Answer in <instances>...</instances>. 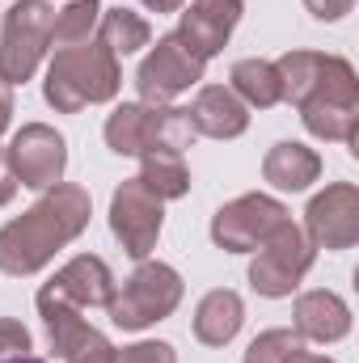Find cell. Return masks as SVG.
<instances>
[{
	"label": "cell",
	"instance_id": "23",
	"mask_svg": "<svg viewBox=\"0 0 359 363\" xmlns=\"http://www.w3.org/2000/svg\"><path fill=\"white\" fill-rule=\"evenodd\" d=\"M194 144V123L182 106H148V152H186Z\"/></svg>",
	"mask_w": 359,
	"mask_h": 363
},
{
	"label": "cell",
	"instance_id": "4",
	"mask_svg": "<svg viewBox=\"0 0 359 363\" xmlns=\"http://www.w3.org/2000/svg\"><path fill=\"white\" fill-rule=\"evenodd\" d=\"M283 101H292L296 110L309 101H347L359 106V77L343 55H326V51H287L275 60Z\"/></svg>",
	"mask_w": 359,
	"mask_h": 363
},
{
	"label": "cell",
	"instance_id": "33",
	"mask_svg": "<svg viewBox=\"0 0 359 363\" xmlns=\"http://www.w3.org/2000/svg\"><path fill=\"white\" fill-rule=\"evenodd\" d=\"M140 4H144V9H153V13H178L186 0H140Z\"/></svg>",
	"mask_w": 359,
	"mask_h": 363
},
{
	"label": "cell",
	"instance_id": "26",
	"mask_svg": "<svg viewBox=\"0 0 359 363\" xmlns=\"http://www.w3.org/2000/svg\"><path fill=\"white\" fill-rule=\"evenodd\" d=\"M30 351H34L30 330L17 317H0V359H17V355H30Z\"/></svg>",
	"mask_w": 359,
	"mask_h": 363
},
{
	"label": "cell",
	"instance_id": "1",
	"mask_svg": "<svg viewBox=\"0 0 359 363\" xmlns=\"http://www.w3.org/2000/svg\"><path fill=\"white\" fill-rule=\"evenodd\" d=\"M93 216V199L77 182H55L34 207L0 228V271L13 279L38 274L64 245H72Z\"/></svg>",
	"mask_w": 359,
	"mask_h": 363
},
{
	"label": "cell",
	"instance_id": "18",
	"mask_svg": "<svg viewBox=\"0 0 359 363\" xmlns=\"http://www.w3.org/2000/svg\"><path fill=\"white\" fill-rule=\"evenodd\" d=\"M300 123L313 140L326 144H351V152H359V106L347 101H309L300 106Z\"/></svg>",
	"mask_w": 359,
	"mask_h": 363
},
{
	"label": "cell",
	"instance_id": "31",
	"mask_svg": "<svg viewBox=\"0 0 359 363\" xmlns=\"http://www.w3.org/2000/svg\"><path fill=\"white\" fill-rule=\"evenodd\" d=\"M9 123H13V85L0 77V135L9 131Z\"/></svg>",
	"mask_w": 359,
	"mask_h": 363
},
{
	"label": "cell",
	"instance_id": "32",
	"mask_svg": "<svg viewBox=\"0 0 359 363\" xmlns=\"http://www.w3.org/2000/svg\"><path fill=\"white\" fill-rule=\"evenodd\" d=\"M287 363H338V359H330V355H313V351H304V347H300V351H292V355H287Z\"/></svg>",
	"mask_w": 359,
	"mask_h": 363
},
{
	"label": "cell",
	"instance_id": "17",
	"mask_svg": "<svg viewBox=\"0 0 359 363\" xmlns=\"http://www.w3.org/2000/svg\"><path fill=\"white\" fill-rule=\"evenodd\" d=\"M263 178L275 190L300 194V190H309L313 182L321 178V157L309 144H300V140H279L267 152V161H263Z\"/></svg>",
	"mask_w": 359,
	"mask_h": 363
},
{
	"label": "cell",
	"instance_id": "16",
	"mask_svg": "<svg viewBox=\"0 0 359 363\" xmlns=\"http://www.w3.org/2000/svg\"><path fill=\"white\" fill-rule=\"evenodd\" d=\"M245 325V304L233 287H216L194 308V338L203 347H228Z\"/></svg>",
	"mask_w": 359,
	"mask_h": 363
},
{
	"label": "cell",
	"instance_id": "30",
	"mask_svg": "<svg viewBox=\"0 0 359 363\" xmlns=\"http://www.w3.org/2000/svg\"><path fill=\"white\" fill-rule=\"evenodd\" d=\"M17 194V178H13V165H9V148H0V207H9Z\"/></svg>",
	"mask_w": 359,
	"mask_h": 363
},
{
	"label": "cell",
	"instance_id": "9",
	"mask_svg": "<svg viewBox=\"0 0 359 363\" xmlns=\"http://www.w3.org/2000/svg\"><path fill=\"white\" fill-rule=\"evenodd\" d=\"M203 68L207 64L182 43L178 34H165L144 55V64L136 72V89H140V97L148 106H174V97H182L190 85L203 81Z\"/></svg>",
	"mask_w": 359,
	"mask_h": 363
},
{
	"label": "cell",
	"instance_id": "25",
	"mask_svg": "<svg viewBox=\"0 0 359 363\" xmlns=\"http://www.w3.org/2000/svg\"><path fill=\"white\" fill-rule=\"evenodd\" d=\"M300 347H304V338L296 330H267V334H258L250 342L241 363H287V355L300 351Z\"/></svg>",
	"mask_w": 359,
	"mask_h": 363
},
{
	"label": "cell",
	"instance_id": "24",
	"mask_svg": "<svg viewBox=\"0 0 359 363\" xmlns=\"http://www.w3.org/2000/svg\"><path fill=\"white\" fill-rule=\"evenodd\" d=\"M97 17H101V0H68V4L55 13L51 47H55V51H68V47L89 43L93 30H97Z\"/></svg>",
	"mask_w": 359,
	"mask_h": 363
},
{
	"label": "cell",
	"instance_id": "29",
	"mask_svg": "<svg viewBox=\"0 0 359 363\" xmlns=\"http://www.w3.org/2000/svg\"><path fill=\"white\" fill-rule=\"evenodd\" d=\"M304 9H309L317 21H343V17L355 9V0H304Z\"/></svg>",
	"mask_w": 359,
	"mask_h": 363
},
{
	"label": "cell",
	"instance_id": "2",
	"mask_svg": "<svg viewBox=\"0 0 359 363\" xmlns=\"http://www.w3.org/2000/svg\"><path fill=\"white\" fill-rule=\"evenodd\" d=\"M118 89H123L118 55L106 51L97 38L81 43V47H68V51H55V60L47 68V81H43L47 106L60 110V114H77L85 106L114 101Z\"/></svg>",
	"mask_w": 359,
	"mask_h": 363
},
{
	"label": "cell",
	"instance_id": "8",
	"mask_svg": "<svg viewBox=\"0 0 359 363\" xmlns=\"http://www.w3.org/2000/svg\"><path fill=\"white\" fill-rule=\"evenodd\" d=\"M161 224H165V203L140 178H127L110 194V233L127 258L144 262L161 241Z\"/></svg>",
	"mask_w": 359,
	"mask_h": 363
},
{
	"label": "cell",
	"instance_id": "21",
	"mask_svg": "<svg viewBox=\"0 0 359 363\" xmlns=\"http://www.w3.org/2000/svg\"><path fill=\"white\" fill-rule=\"evenodd\" d=\"M106 148L118 157L148 152V101H123L106 118Z\"/></svg>",
	"mask_w": 359,
	"mask_h": 363
},
{
	"label": "cell",
	"instance_id": "19",
	"mask_svg": "<svg viewBox=\"0 0 359 363\" xmlns=\"http://www.w3.org/2000/svg\"><path fill=\"white\" fill-rule=\"evenodd\" d=\"M228 89L237 93L250 110H270L283 101V85H279V72L270 60H237L233 72H228Z\"/></svg>",
	"mask_w": 359,
	"mask_h": 363
},
{
	"label": "cell",
	"instance_id": "3",
	"mask_svg": "<svg viewBox=\"0 0 359 363\" xmlns=\"http://www.w3.org/2000/svg\"><path fill=\"white\" fill-rule=\"evenodd\" d=\"M182 291H186V283L170 262H148L144 258L123 279V287H114V300L106 304V313L118 330L136 334V330H148V325L165 321L182 304Z\"/></svg>",
	"mask_w": 359,
	"mask_h": 363
},
{
	"label": "cell",
	"instance_id": "6",
	"mask_svg": "<svg viewBox=\"0 0 359 363\" xmlns=\"http://www.w3.org/2000/svg\"><path fill=\"white\" fill-rule=\"evenodd\" d=\"M317 262V250L313 241L304 237V228L296 220H287L275 237H270L263 250H254V262H250V287L267 300H283L300 287V279L313 271Z\"/></svg>",
	"mask_w": 359,
	"mask_h": 363
},
{
	"label": "cell",
	"instance_id": "14",
	"mask_svg": "<svg viewBox=\"0 0 359 363\" xmlns=\"http://www.w3.org/2000/svg\"><path fill=\"white\" fill-rule=\"evenodd\" d=\"M51 296L77 304V308H106L114 300V274L97 254H77L72 262H64L51 283H43Z\"/></svg>",
	"mask_w": 359,
	"mask_h": 363
},
{
	"label": "cell",
	"instance_id": "28",
	"mask_svg": "<svg viewBox=\"0 0 359 363\" xmlns=\"http://www.w3.org/2000/svg\"><path fill=\"white\" fill-rule=\"evenodd\" d=\"M64 363H114V347H110V338H106L101 330H89V338H85Z\"/></svg>",
	"mask_w": 359,
	"mask_h": 363
},
{
	"label": "cell",
	"instance_id": "15",
	"mask_svg": "<svg viewBox=\"0 0 359 363\" xmlns=\"http://www.w3.org/2000/svg\"><path fill=\"white\" fill-rule=\"evenodd\" d=\"M292 330L309 342H338L351 334V308L338 291H300L296 296V308H292Z\"/></svg>",
	"mask_w": 359,
	"mask_h": 363
},
{
	"label": "cell",
	"instance_id": "22",
	"mask_svg": "<svg viewBox=\"0 0 359 363\" xmlns=\"http://www.w3.org/2000/svg\"><path fill=\"white\" fill-rule=\"evenodd\" d=\"M140 182L161 203L190 194V169L182 165V152H144L140 157Z\"/></svg>",
	"mask_w": 359,
	"mask_h": 363
},
{
	"label": "cell",
	"instance_id": "11",
	"mask_svg": "<svg viewBox=\"0 0 359 363\" xmlns=\"http://www.w3.org/2000/svg\"><path fill=\"white\" fill-rule=\"evenodd\" d=\"M304 237L313 250H351L359 241V186L330 182L321 194H313L304 207Z\"/></svg>",
	"mask_w": 359,
	"mask_h": 363
},
{
	"label": "cell",
	"instance_id": "10",
	"mask_svg": "<svg viewBox=\"0 0 359 363\" xmlns=\"http://www.w3.org/2000/svg\"><path fill=\"white\" fill-rule=\"evenodd\" d=\"M9 165L13 178L26 190H51L55 182H64L68 169V140L47 127V123H26L13 140H9Z\"/></svg>",
	"mask_w": 359,
	"mask_h": 363
},
{
	"label": "cell",
	"instance_id": "12",
	"mask_svg": "<svg viewBox=\"0 0 359 363\" xmlns=\"http://www.w3.org/2000/svg\"><path fill=\"white\" fill-rule=\"evenodd\" d=\"M178 13H182V21H178L174 34L207 64V60L220 55L224 43L233 38L237 21H241V13H245V0H190V4H182Z\"/></svg>",
	"mask_w": 359,
	"mask_h": 363
},
{
	"label": "cell",
	"instance_id": "13",
	"mask_svg": "<svg viewBox=\"0 0 359 363\" xmlns=\"http://www.w3.org/2000/svg\"><path fill=\"white\" fill-rule=\"evenodd\" d=\"M186 114L194 123V135H207V140H237L250 131V106L228 85H199Z\"/></svg>",
	"mask_w": 359,
	"mask_h": 363
},
{
	"label": "cell",
	"instance_id": "27",
	"mask_svg": "<svg viewBox=\"0 0 359 363\" xmlns=\"http://www.w3.org/2000/svg\"><path fill=\"white\" fill-rule=\"evenodd\" d=\"M114 363H178V351L170 342H136L114 351Z\"/></svg>",
	"mask_w": 359,
	"mask_h": 363
},
{
	"label": "cell",
	"instance_id": "5",
	"mask_svg": "<svg viewBox=\"0 0 359 363\" xmlns=\"http://www.w3.org/2000/svg\"><path fill=\"white\" fill-rule=\"evenodd\" d=\"M51 26H55V9L47 0H17L4 13V38H0V77L17 89L26 85L47 47H51Z\"/></svg>",
	"mask_w": 359,
	"mask_h": 363
},
{
	"label": "cell",
	"instance_id": "34",
	"mask_svg": "<svg viewBox=\"0 0 359 363\" xmlns=\"http://www.w3.org/2000/svg\"><path fill=\"white\" fill-rule=\"evenodd\" d=\"M0 363H47V359H38V355H17V359H0Z\"/></svg>",
	"mask_w": 359,
	"mask_h": 363
},
{
	"label": "cell",
	"instance_id": "7",
	"mask_svg": "<svg viewBox=\"0 0 359 363\" xmlns=\"http://www.w3.org/2000/svg\"><path fill=\"white\" fill-rule=\"evenodd\" d=\"M292 220V211L270 194H241L211 216V241L224 254H254Z\"/></svg>",
	"mask_w": 359,
	"mask_h": 363
},
{
	"label": "cell",
	"instance_id": "20",
	"mask_svg": "<svg viewBox=\"0 0 359 363\" xmlns=\"http://www.w3.org/2000/svg\"><path fill=\"white\" fill-rule=\"evenodd\" d=\"M97 43L114 55H136L140 47L153 43V26L136 13V9H101L97 17Z\"/></svg>",
	"mask_w": 359,
	"mask_h": 363
}]
</instances>
